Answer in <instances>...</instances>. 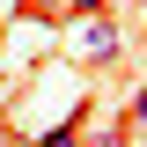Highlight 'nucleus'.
I'll return each mask as SVG.
<instances>
[{
    "label": "nucleus",
    "mask_w": 147,
    "mask_h": 147,
    "mask_svg": "<svg viewBox=\"0 0 147 147\" xmlns=\"http://www.w3.org/2000/svg\"><path fill=\"white\" fill-rule=\"evenodd\" d=\"M110 52H118V30L96 22V30H88V59H110Z\"/></svg>",
    "instance_id": "1"
},
{
    "label": "nucleus",
    "mask_w": 147,
    "mask_h": 147,
    "mask_svg": "<svg viewBox=\"0 0 147 147\" xmlns=\"http://www.w3.org/2000/svg\"><path fill=\"white\" fill-rule=\"evenodd\" d=\"M37 147H81V132H74V125H59V132H44Z\"/></svg>",
    "instance_id": "2"
},
{
    "label": "nucleus",
    "mask_w": 147,
    "mask_h": 147,
    "mask_svg": "<svg viewBox=\"0 0 147 147\" xmlns=\"http://www.w3.org/2000/svg\"><path fill=\"white\" fill-rule=\"evenodd\" d=\"M96 147H132V132H96Z\"/></svg>",
    "instance_id": "3"
},
{
    "label": "nucleus",
    "mask_w": 147,
    "mask_h": 147,
    "mask_svg": "<svg viewBox=\"0 0 147 147\" xmlns=\"http://www.w3.org/2000/svg\"><path fill=\"white\" fill-rule=\"evenodd\" d=\"M22 7H37V15H52V0H22Z\"/></svg>",
    "instance_id": "4"
}]
</instances>
